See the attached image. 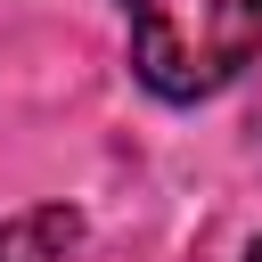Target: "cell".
<instances>
[{"mask_svg":"<svg viewBox=\"0 0 262 262\" xmlns=\"http://www.w3.org/2000/svg\"><path fill=\"white\" fill-rule=\"evenodd\" d=\"M123 25L131 74L172 106L229 90L262 49V0H123Z\"/></svg>","mask_w":262,"mask_h":262,"instance_id":"6da1fadb","label":"cell"},{"mask_svg":"<svg viewBox=\"0 0 262 262\" xmlns=\"http://www.w3.org/2000/svg\"><path fill=\"white\" fill-rule=\"evenodd\" d=\"M246 262H262V237H254V246H246Z\"/></svg>","mask_w":262,"mask_h":262,"instance_id":"3957f363","label":"cell"},{"mask_svg":"<svg viewBox=\"0 0 262 262\" xmlns=\"http://www.w3.org/2000/svg\"><path fill=\"white\" fill-rule=\"evenodd\" d=\"M82 237H90V221L74 205H33V213L0 221V262H74Z\"/></svg>","mask_w":262,"mask_h":262,"instance_id":"7a4b0ae2","label":"cell"}]
</instances>
